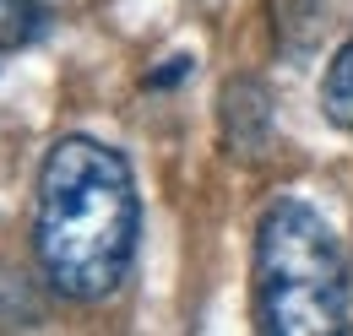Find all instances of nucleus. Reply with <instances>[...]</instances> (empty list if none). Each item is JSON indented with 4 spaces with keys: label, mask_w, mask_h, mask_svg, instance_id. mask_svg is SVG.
<instances>
[{
    "label": "nucleus",
    "mask_w": 353,
    "mask_h": 336,
    "mask_svg": "<svg viewBox=\"0 0 353 336\" xmlns=\"http://www.w3.org/2000/svg\"><path fill=\"white\" fill-rule=\"evenodd\" d=\"M22 17H39V0H0V39H22Z\"/></svg>",
    "instance_id": "423d86ee"
},
{
    "label": "nucleus",
    "mask_w": 353,
    "mask_h": 336,
    "mask_svg": "<svg viewBox=\"0 0 353 336\" xmlns=\"http://www.w3.org/2000/svg\"><path fill=\"white\" fill-rule=\"evenodd\" d=\"M326 0H266V17H272V39L288 60H310L321 49L326 33Z\"/></svg>",
    "instance_id": "20e7f679"
},
{
    "label": "nucleus",
    "mask_w": 353,
    "mask_h": 336,
    "mask_svg": "<svg viewBox=\"0 0 353 336\" xmlns=\"http://www.w3.org/2000/svg\"><path fill=\"white\" fill-rule=\"evenodd\" d=\"M321 114L337 130H353V39L332 54V65L321 76Z\"/></svg>",
    "instance_id": "39448f33"
},
{
    "label": "nucleus",
    "mask_w": 353,
    "mask_h": 336,
    "mask_svg": "<svg viewBox=\"0 0 353 336\" xmlns=\"http://www.w3.org/2000/svg\"><path fill=\"white\" fill-rule=\"evenodd\" d=\"M250 293L261 336H348V260L315 207L283 196L261 211Z\"/></svg>",
    "instance_id": "f03ea898"
},
{
    "label": "nucleus",
    "mask_w": 353,
    "mask_h": 336,
    "mask_svg": "<svg viewBox=\"0 0 353 336\" xmlns=\"http://www.w3.org/2000/svg\"><path fill=\"white\" fill-rule=\"evenodd\" d=\"M141 244V196L131 163L92 141L60 136L39 163L33 196V255L60 298L98 304L131 277Z\"/></svg>",
    "instance_id": "f257e3e1"
},
{
    "label": "nucleus",
    "mask_w": 353,
    "mask_h": 336,
    "mask_svg": "<svg viewBox=\"0 0 353 336\" xmlns=\"http://www.w3.org/2000/svg\"><path fill=\"white\" fill-rule=\"evenodd\" d=\"M272 125H277V109H272V92L261 76H228L218 92V130L228 158H239V163L266 158Z\"/></svg>",
    "instance_id": "7ed1b4c3"
}]
</instances>
